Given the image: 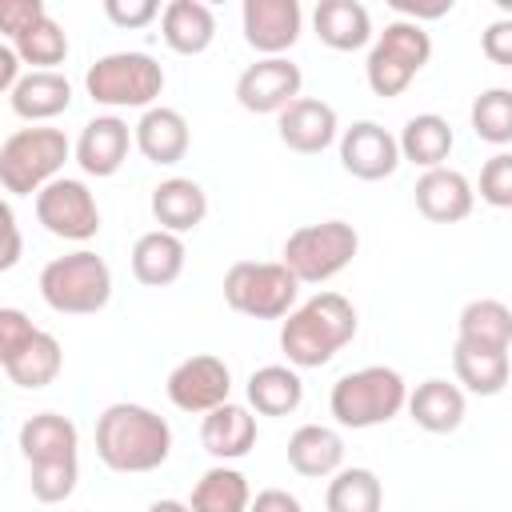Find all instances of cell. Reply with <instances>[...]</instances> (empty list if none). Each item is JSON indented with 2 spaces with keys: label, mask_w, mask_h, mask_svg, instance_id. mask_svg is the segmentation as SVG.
<instances>
[{
  "label": "cell",
  "mask_w": 512,
  "mask_h": 512,
  "mask_svg": "<svg viewBox=\"0 0 512 512\" xmlns=\"http://www.w3.org/2000/svg\"><path fill=\"white\" fill-rule=\"evenodd\" d=\"M276 136L284 148H292L300 156H316V152L332 148L340 136L336 108L320 96H296L288 108L276 112Z\"/></svg>",
  "instance_id": "15"
},
{
  "label": "cell",
  "mask_w": 512,
  "mask_h": 512,
  "mask_svg": "<svg viewBox=\"0 0 512 512\" xmlns=\"http://www.w3.org/2000/svg\"><path fill=\"white\" fill-rule=\"evenodd\" d=\"M432 60V36L424 32V24H408V20H388L384 32H376L372 48H368V64H364V80L376 96L396 100L416 76L420 68Z\"/></svg>",
  "instance_id": "7"
},
{
  "label": "cell",
  "mask_w": 512,
  "mask_h": 512,
  "mask_svg": "<svg viewBox=\"0 0 512 512\" xmlns=\"http://www.w3.org/2000/svg\"><path fill=\"white\" fill-rule=\"evenodd\" d=\"M312 28L332 52H356L372 40V16L360 0H320L312 12Z\"/></svg>",
  "instance_id": "27"
},
{
  "label": "cell",
  "mask_w": 512,
  "mask_h": 512,
  "mask_svg": "<svg viewBox=\"0 0 512 512\" xmlns=\"http://www.w3.org/2000/svg\"><path fill=\"white\" fill-rule=\"evenodd\" d=\"M40 296L60 316H92V312L108 308V300H112V268L104 264V256L76 248V252L44 264Z\"/></svg>",
  "instance_id": "5"
},
{
  "label": "cell",
  "mask_w": 512,
  "mask_h": 512,
  "mask_svg": "<svg viewBox=\"0 0 512 512\" xmlns=\"http://www.w3.org/2000/svg\"><path fill=\"white\" fill-rule=\"evenodd\" d=\"M480 200L492 208H512V152L500 148L480 168Z\"/></svg>",
  "instance_id": "38"
},
{
  "label": "cell",
  "mask_w": 512,
  "mask_h": 512,
  "mask_svg": "<svg viewBox=\"0 0 512 512\" xmlns=\"http://www.w3.org/2000/svg\"><path fill=\"white\" fill-rule=\"evenodd\" d=\"M248 512H304L288 488H264L248 500Z\"/></svg>",
  "instance_id": "44"
},
{
  "label": "cell",
  "mask_w": 512,
  "mask_h": 512,
  "mask_svg": "<svg viewBox=\"0 0 512 512\" xmlns=\"http://www.w3.org/2000/svg\"><path fill=\"white\" fill-rule=\"evenodd\" d=\"M72 156V144L60 128L28 124L16 128L0 144V188L12 196H36L44 184H52Z\"/></svg>",
  "instance_id": "4"
},
{
  "label": "cell",
  "mask_w": 512,
  "mask_h": 512,
  "mask_svg": "<svg viewBox=\"0 0 512 512\" xmlns=\"http://www.w3.org/2000/svg\"><path fill=\"white\" fill-rule=\"evenodd\" d=\"M148 208H152V220L164 232L184 236V232H192V228L204 224V216H208V192L196 180H188V176H168V180H160L152 188Z\"/></svg>",
  "instance_id": "21"
},
{
  "label": "cell",
  "mask_w": 512,
  "mask_h": 512,
  "mask_svg": "<svg viewBox=\"0 0 512 512\" xmlns=\"http://www.w3.org/2000/svg\"><path fill=\"white\" fill-rule=\"evenodd\" d=\"M244 44L260 56H284L304 28V12L296 0H244L240 8Z\"/></svg>",
  "instance_id": "14"
},
{
  "label": "cell",
  "mask_w": 512,
  "mask_h": 512,
  "mask_svg": "<svg viewBox=\"0 0 512 512\" xmlns=\"http://www.w3.org/2000/svg\"><path fill=\"white\" fill-rule=\"evenodd\" d=\"M128 148H132V128L116 112H108V116H92L80 128V140H76L72 156L84 168V176L108 180V176H116L124 168Z\"/></svg>",
  "instance_id": "16"
},
{
  "label": "cell",
  "mask_w": 512,
  "mask_h": 512,
  "mask_svg": "<svg viewBox=\"0 0 512 512\" xmlns=\"http://www.w3.org/2000/svg\"><path fill=\"white\" fill-rule=\"evenodd\" d=\"M404 408H408V416H412L416 428H424L432 436H444V432H456L464 424L468 400H464V388L460 384L440 380V376H428L424 384H416V392H408Z\"/></svg>",
  "instance_id": "20"
},
{
  "label": "cell",
  "mask_w": 512,
  "mask_h": 512,
  "mask_svg": "<svg viewBox=\"0 0 512 512\" xmlns=\"http://www.w3.org/2000/svg\"><path fill=\"white\" fill-rule=\"evenodd\" d=\"M40 16H48L44 0H0V32L8 40H20Z\"/></svg>",
  "instance_id": "40"
},
{
  "label": "cell",
  "mask_w": 512,
  "mask_h": 512,
  "mask_svg": "<svg viewBox=\"0 0 512 512\" xmlns=\"http://www.w3.org/2000/svg\"><path fill=\"white\" fill-rule=\"evenodd\" d=\"M160 36L176 56H200L216 40V12L204 0H172L160 8Z\"/></svg>",
  "instance_id": "22"
},
{
  "label": "cell",
  "mask_w": 512,
  "mask_h": 512,
  "mask_svg": "<svg viewBox=\"0 0 512 512\" xmlns=\"http://www.w3.org/2000/svg\"><path fill=\"white\" fill-rule=\"evenodd\" d=\"M288 468L304 480H324L344 468V436L328 424H300L288 436Z\"/></svg>",
  "instance_id": "24"
},
{
  "label": "cell",
  "mask_w": 512,
  "mask_h": 512,
  "mask_svg": "<svg viewBox=\"0 0 512 512\" xmlns=\"http://www.w3.org/2000/svg\"><path fill=\"white\" fill-rule=\"evenodd\" d=\"M148 512H192V508H188L184 500H152Z\"/></svg>",
  "instance_id": "47"
},
{
  "label": "cell",
  "mask_w": 512,
  "mask_h": 512,
  "mask_svg": "<svg viewBox=\"0 0 512 512\" xmlns=\"http://www.w3.org/2000/svg\"><path fill=\"white\" fill-rule=\"evenodd\" d=\"M104 16L116 24V28H144L160 16V4L156 0H104Z\"/></svg>",
  "instance_id": "41"
},
{
  "label": "cell",
  "mask_w": 512,
  "mask_h": 512,
  "mask_svg": "<svg viewBox=\"0 0 512 512\" xmlns=\"http://www.w3.org/2000/svg\"><path fill=\"white\" fill-rule=\"evenodd\" d=\"M468 120H472V132H476L484 144L508 148V144H512V92H508V88H484V92L472 100Z\"/></svg>",
  "instance_id": "36"
},
{
  "label": "cell",
  "mask_w": 512,
  "mask_h": 512,
  "mask_svg": "<svg viewBox=\"0 0 512 512\" xmlns=\"http://www.w3.org/2000/svg\"><path fill=\"white\" fill-rule=\"evenodd\" d=\"M296 276L280 260H236L224 272V304L252 320H284L296 308Z\"/></svg>",
  "instance_id": "9"
},
{
  "label": "cell",
  "mask_w": 512,
  "mask_h": 512,
  "mask_svg": "<svg viewBox=\"0 0 512 512\" xmlns=\"http://www.w3.org/2000/svg\"><path fill=\"white\" fill-rule=\"evenodd\" d=\"M84 92L100 108H152L164 92V68L148 52H108L88 64Z\"/></svg>",
  "instance_id": "8"
},
{
  "label": "cell",
  "mask_w": 512,
  "mask_h": 512,
  "mask_svg": "<svg viewBox=\"0 0 512 512\" xmlns=\"http://www.w3.org/2000/svg\"><path fill=\"white\" fill-rule=\"evenodd\" d=\"M456 340L464 344H480V348H512V308L496 296H480L468 300L456 316Z\"/></svg>",
  "instance_id": "30"
},
{
  "label": "cell",
  "mask_w": 512,
  "mask_h": 512,
  "mask_svg": "<svg viewBox=\"0 0 512 512\" xmlns=\"http://www.w3.org/2000/svg\"><path fill=\"white\" fill-rule=\"evenodd\" d=\"M12 52L20 64H32V72H56V64L68 60V32L52 16H40L20 40H12Z\"/></svg>",
  "instance_id": "35"
},
{
  "label": "cell",
  "mask_w": 512,
  "mask_h": 512,
  "mask_svg": "<svg viewBox=\"0 0 512 512\" xmlns=\"http://www.w3.org/2000/svg\"><path fill=\"white\" fill-rule=\"evenodd\" d=\"M324 508L328 512H380L384 508V484L372 468H340L328 480Z\"/></svg>",
  "instance_id": "34"
},
{
  "label": "cell",
  "mask_w": 512,
  "mask_h": 512,
  "mask_svg": "<svg viewBox=\"0 0 512 512\" xmlns=\"http://www.w3.org/2000/svg\"><path fill=\"white\" fill-rule=\"evenodd\" d=\"M452 368H456V380L476 396H500L508 384V372H512L508 352L464 344V340L452 344Z\"/></svg>",
  "instance_id": "31"
},
{
  "label": "cell",
  "mask_w": 512,
  "mask_h": 512,
  "mask_svg": "<svg viewBox=\"0 0 512 512\" xmlns=\"http://www.w3.org/2000/svg\"><path fill=\"white\" fill-rule=\"evenodd\" d=\"M396 8V20H408V24H420V20H440L452 12V0H436V4H412V0H392Z\"/></svg>",
  "instance_id": "45"
},
{
  "label": "cell",
  "mask_w": 512,
  "mask_h": 512,
  "mask_svg": "<svg viewBox=\"0 0 512 512\" xmlns=\"http://www.w3.org/2000/svg\"><path fill=\"white\" fill-rule=\"evenodd\" d=\"M164 392H168V400H172L180 412L204 416V412H212L216 404H224V400L232 396V372H228V364H224L220 356L196 352V356L180 360V364L168 372Z\"/></svg>",
  "instance_id": "11"
},
{
  "label": "cell",
  "mask_w": 512,
  "mask_h": 512,
  "mask_svg": "<svg viewBox=\"0 0 512 512\" xmlns=\"http://www.w3.org/2000/svg\"><path fill=\"white\" fill-rule=\"evenodd\" d=\"M340 144V164L348 176L356 180H388L396 168H400V148H396V136L376 124V120H356L352 128H344L336 136Z\"/></svg>",
  "instance_id": "13"
},
{
  "label": "cell",
  "mask_w": 512,
  "mask_h": 512,
  "mask_svg": "<svg viewBox=\"0 0 512 512\" xmlns=\"http://www.w3.org/2000/svg\"><path fill=\"white\" fill-rule=\"evenodd\" d=\"M356 304L340 292H316L304 304H296L280 324V352L288 364L300 368H324L352 336H356Z\"/></svg>",
  "instance_id": "2"
},
{
  "label": "cell",
  "mask_w": 512,
  "mask_h": 512,
  "mask_svg": "<svg viewBox=\"0 0 512 512\" xmlns=\"http://www.w3.org/2000/svg\"><path fill=\"white\" fill-rule=\"evenodd\" d=\"M60 368H64V348H60V340H56L52 332L36 328V336L20 348V356H16L4 372H8V380H12L16 388L36 392V388H48V384L60 376Z\"/></svg>",
  "instance_id": "32"
},
{
  "label": "cell",
  "mask_w": 512,
  "mask_h": 512,
  "mask_svg": "<svg viewBox=\"0 0 512 512\" xmlns=\"http://www.w3.org/2000/svg\"><path fill=\"white\" fill-rule=\"evenodd\" d=\"M80 464L76 460H52V464H28V488L40 504H60L76 492Z\"/></svg>",
  "instance_id": "37"
},
{
  "label": "cell",
  "mask_w": 512,
  "mask_h": 512,
  "mask_svg": "<svg viewBox=\"0 0 512 512\" xmlns=\"http://www.w3.org/2000/svg\"><path fill=\"white\" fill-rule=\"evenodd\" d=\"M472 204H476V192H472L468 176L448 168V164L444 168H428L416 180V208L432 224H456V220L472 216Z\"/></svg>",
  "instance_id": "19"
},
{
  "label": "cell",
  "mask_w": 512,
  "mask_h": 512,
  "mask_svg": "<svg viewBox=\"0 0 512 512\" xmlns=\"http://www.w3.org/2000/svg\"><path fill=\"white\" fill-rule=\"evenodd\" d=\"M184 260H188L184 240L172 236V232H164V228H152V232H144L132 244V276L144 288H168V284H176L180 272H184Z\"/></svg>",
  "instance_id": "26"
},
{
  "label": "cell",
  "mask_w": 512,
  "mask_h": 512,
  "mask_svg": "<svg viewBox=\"0 0 512 512\" xmlns=\"http://www.w3.org/2000/svg\"><path fill=\"white\" fill-rule=\"evenodd\" d=\"M452 144H456V136H452V124L444 120V116H436V112H416V116H408V124L400 128V136H396V148H400V160H408V164H416V168H444V160L452 156Z\"/></svg>",
  "instance_id": "28"
},
{
  "label": "cell",
  "mask_w": 512,
  "mask_h": 512,
  "mask_svg": "<svg viewBox=\"0 0 512 512\" xmlns=\"http://www.w3.org/2000/svg\"><path fill=\"white\" fill-rule=\"evenodd\" d=\"M20 80V56L12 52V44H0V92H12Z\"/></svg>",
  "instance_id": "46"
},
{
  "label": "cell",
  "mask_w": 512,
  "mask_h": 512,
  "mask_svg": "<svg viewBox=\"0 0 512 512\" xmlns=\"http://www.w3.org/2000/svg\"><path fill=\"white\" fill-rule=\"evenodd\" d=\"M480 48H484V56L492 64L508 68L512 64V20H492L484 28V36H480Z\"/></svg>",
  "instance_id": "43"
},
{
  "label": "cell",
  "mask_w": 512,
  "mask_h": 512,
  "mask_svg": "<svg viewBox=\"0 0 512 512\" xmlns=\"http://www.w3.org/2000/svg\"><path fill=\"white\" fill-rule=\"evenodd\" d=\"M8 104L20 120L48 124L72 108V84L64 72H20L16 88L8 92Z\"/></svg>",
  "instance_id": "23"
},
{
  "label": "cell",
  "mask_w": 512,
  "mask_h": 512,
  "mask_svg": "<svg viewBox=\"0 0 512 512\" xmlns=\"http://www.w3.org/2000/svg\"><path fill=\"white\" fill-rule=\"evenodd\" d=\"M248 500H252L248 476H244L240 468L212 464V468L196 480L188 508H192V512H248Z\"/></svg>",
  "instance_id": "33"
},
{
  "label": "cell",
  "mask_w": 512,
  "mask_h": 512,
  "mask_svg": "<svg viewBox=\"0 0 512 512\" xmlns=\"http://www.w3.org/2000/svg\"><path fill=\"white\" fill-rule=\"evenodd\" d=\"M36 220L44 224V232L84 244L100 232V204L84 180L56 176L36 192Z\"/></svg>",
  "instance_id": "10"
},
{
  "label": "cell",
  "mask_w": 512,
  "mask_h": 512,
  "mask_svg": "<svg viewBox=\"0 0 512 512\" xmlns=\"http://www.w3.org/2000/svg\"><path fill=\"white\" fill-rule=\"evenodd\" d=\"M32 336H36V324L28 320V312H20V308H0V368H8Z\"/></svg>",
  "instance_id": "39"
},
{
  "label": "cell",
  "mask_w": 512,
  "mask_h": 512,
  "mask_svg": "<svg viewBox=\"0 0 512 512\" xmlns=\"http://www.w3.org/2000/svg\"><path fill=\"white\" fill-rule=\"evenodd\" d=\"M200 444L204 452L216 460V464H228V460H240L256 448V416L248 404H216L212 412H204L200 420Z\"/></svg>",
  "instance_id": "18"
},
{
  "label": "cell",
  "mask_w": 512,
  "mask_h": 512,
  "mask_svg": "<svg viewBox=\"0 0 512 512\" xmlns=\"http://www.w3.org/2000/svg\"><path fill=\"white\" fill-rule=\"evenodd\" d=\"M96 456L104 468L124 476L156 472L172 456V428L160 412L116 400L96 416Z\"/></svg>",
  "instance_id": "1"
},
{
  "label": "cell",
  "mask_w": 512,
  "mask_h": 512,
  "mask_svg": "<svg viewBox=\"0 0 512 512\" xmlns=\"http://www.w3.org/2000/svg\"><path fill=\"white\" fill-rule=\"evenodd\" d=\"M20 452L28 464H52V460H76L80 452V432L68 416L60 412H36L20 424V436H16Z\"/></svg>",
  "instance_id": "25"
},
{
  "label": "cell",
  "mask_w": 512,
  "mask_h": 512,
  "mask_svg": "<svg viewBox=\"0 0 512 512\" xmlns=\"http://www.w3.org/2000/svg\"><path fill=\"white\" fill-rule=\"evenodd\" d=\"M132 144L140 148V156L148 164H180L188 156V144H192V132H188V120L176 112V108H164V104H152L140 112V120L132 124Z\"/></svg>",
  "instance_id": "17"
},
{
  "label": "cell",
  "mask_w": 512,
  "mask_h": 512,
  "mask_svg": "<svg viewBox=\"0 0 512 512\" xmlns=\"http://www.w3.org/2000/svg\"><path fill=\"white\" fill-rule=\"evenodd\" d=\"M248 408L260 416H292L304 400V380L292 364H264L244 384Z\"/></svg>",
  "instance_id": "29"
},
{
  "label": "cell",
  "mask_w": 512,
  "mask_h": 512,
  "mask_svg": "<svg viewBox=\"0 0 512 512\" xmlns=\"http://www.w3.org/2000/svg\"><path fill=\"white\" fill-rule=\"evenodd\" d=\"M304 88V72L300 64H292L288 56H260L256 64H248L236 80V104L244 112L256 116H276L280 108H288Z\"/></svg>",
  "instance_id": "12"
},
{
  "label": "cell",
  "mask_w": 512,
  "mask_h": 512,
  "mask_svg": "<svg viewBox=\"0 0 512 512\" xmlns=\"http://www.w3.org/2000/svg\"><path fill=\"white\" fill-rule=\"evenodd\" d=\"M20 256H24V236H20V224H16L12 204L0 196V272L16 268Z\"/></svg>",
  "instance_id": "42"
},
{
  "label": "cell",
  "mask_w": 512,
  "mask_h": 512,
  "mask_svg": "<svg viewBox=\"0 0 512 512\" xmlns=\"http://www.w3.org/2000/svg\"><path fill=\"white\" fill-rule=\"evenodd\" d=\"M404 400H408V384L388 364H368V368L344 372L328 392V408L340 428L388 424L392 416L404 412Z\"/></svg>",
  "instance_id": "3"
},
{
  "label": "cell",
  "mask_w": 512,
  "mask_h": 512,
  "mask_svg": "<svg viewBox=\"0 0 512 512\" xmlns=\"http://www.w3.org/2000/svg\"><path fill=\"white\" fill-rule=\"evenodd\" d=\"M356 252H360V232L348 220H320L296 228L284 240L280 264L296 276V284H324L340 276L356 260Z\"/></svg>",
  "instance_id": "6"
}]
</instances>
